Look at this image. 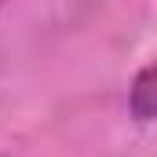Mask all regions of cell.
I'll return each instance as SVG.
<instances>
[{
    "instance_id": "1",
    "label": "cell",
    "mask_w": 157,
    "mask_h": 157,
    "mask_svg": "<svg viewBox=\"0 0 157 157\" xmlns=\"http://www.w3.org/2000/svg\"><path fill=\"white\" fill-rule=\"evenodd\" d=\"M128 110L135 113V121H154V113H157L154 66H143V70H139V77L132 84V95H128Z\"/></svg>"
},
{
    "instance_id": "2",
    "label": "cell",
    "mask_w": 157,
    "mask_h": 157,
    "mask_svg": "<svg viewBox=\"0 0 157 157\" xmlns=\"http://www.w3.org/2000/svg\"><path fill=\"white\" fill-rule=\"evenodd\" d=\"M0 4H4V0H0Z\"/></svg>"
}]
</instances>
